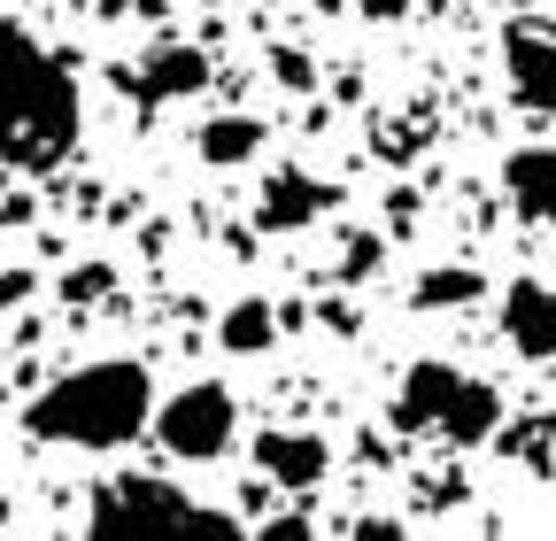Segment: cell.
Listing matches in <instances>:
<instances>
[{
    "mask_svg": "<svg viewBox=\"0 0 556 541\" xmlns=\"http://www.w3.org/2000/svg\"><path fill=\"white\" fill-rule=\"evenodd\" d=\"M78 148V78L0 16V178H39Z\"/></svg>",
    "mask_w": 556,
    "mask_h": 541,
    "instance_id": "cell-1",
    "label": "cell"
},
{
    "mask_svg": "<svg viewBox=\"0 0 556 541\" xmlns=\"http://www.w3.org/2000/svg\"><path fill=\"white\" fill-rule=\"evenodd\" d=\"M148 411H155L148 372L109 356V364H86V372L54 379L24 411V433H39L54 449H124L139 426H148Z\"/></svg>",
    "mask_w": 556,
    "mask_h": 541,
    "instance_id": "cell-2",
    "label": "cell"
},
{
    "mask_svg": "<svg viewBox=\"0 0 556 541\" xmlns=\"http://www.w3.org/2000/svg\"><path fill=\"white\" fill-rule=\"evenodd\" d=\"M394 426L402 433H433L448 449H479L503 433V394L486 379H464L456 364H409L394 394Z\"/></svg>",
    "mask_w": 556,
    "mask_h": 541,
    "instance_id": "cell-3",
    "label": "cell"
},
{
    "mask_svg": "<svg viewBox=\"0 0 556 541\" xmlns=\"http://www.w3.org/2000/svg\"><path fill=\"white\" fill-rule=\"evenodd\" d=\"M232 433H240V402H232V387H217V379L178 387L163 411H155V449H163V456H178V464H208V456H225V449H232Z\"/></svg>",
    "mask_w": 556,
    "mask_h": 541,
    "instance_id": "cell-4",
    "label": "cell"
},
{
    "mask_svg": "<svg viewBox=\"0 0 556 541\" xmlns=\"http://www.w3.org/2000/svg\"><path fill=\"white\" fill-rule=\"evenodd\" d=\"M93 526L101 533H139V526H208V533H232L225 511L186 503V488H170V480H116V488H101L93 495Z\"/></svg>",
    "mask_w": 556,
    "mask_h": 541,
    "instance_id": "cell-5",
    "label": "cell"
},
{
    "mask_svg": "<svg viewBox=\"0 0 556 541\" xmlns=\"http://www.w3.org/2000/svg\"><path fill=\"white\" fill-rule=\"evenodd\" d=\"M255 471L278 480L287 495H309L325 471H332V441L325 433H302V426H270V433H255Z\"/></svg>",
    "mask_w": 556,
    "mask_h": 541,
    "instance_id": "cell-6",
    "label": "cell"
},
{
    "mask_svg": "<svg viewBox=\"0 0 556 541\" xmlns=\"http://www.w3.org/2000/svg\"><path fill=\"white\" fill-rule=\"evenodd\" d=\"M503 78H510V93H518L526 109L556 116V32L510 24V32H503Z\"/></svg>",
    "mask_w": 556,
    "mask_h": 541,
    "instance_id": "cell-7",
    "label": "cell"
},
{
    "mask_svg": "<svg viewBox=\"0 0 556 541\" xmlns=\"http://www.w3.org/2000/svg\"><path fill=\"white\" fill-rule=\"evenodd\" d=\"M503 341L526 364H548L556 356V287H541V279L503 287Z\"/></svg>",
    "mask_w": 556,
    "mask_h": 541,
    "instance_id": "cell-8",
    "label": "cell"
},
{
    "mask_svg": "<svg viewBox=\"0 0 556 541\" xmlns=\"http://www.w3.org/2000/svg\"><path fill=\"white\" fill-rule=\"evenodd\" d=\"M325 210H332V186L309 178V171H270L263 193H255V225H263V232H302V225H317Z\"/></svg>",
    "mask_w": 556,
    "mask_h": 541,
    "instance_id": "cell-9",
    "label": "cell"
},
{
    "mask_svg": "<svg viewBox=\"0 0 556 541\" xmlns=\"http://www.w3.org/2000/svg\"><path fill=\"white\" fill-rule=\"evenodd\" d=\"M131 86L148 93V101H186V93H201L208 86V54L201 47H148L139 54V71H131Z\"/></svg>",
    "mask_w": 556,
    "mask_h": 541,
    "instance_id": "cell-10",
    "label": "cell"
},
{
    "mask_svg": "<svg viewBox=\"0 0 556 541\" xmlns=\"http://www.w3.org/2000/svg\"><path fill=\"white\" fill-rule=\"evenodd\" d=\"M503 186H510V210L526 225H548L556 232V148H518L503 163Z\"/></svg>",
    "mask_w": 556,
    "mask_h": 541,
    "instance_id": "cell-11",
    "label": "cell"
},
{
    "mask_svg": "<svg viewBox=\"0 0 556 541\" xmlns=\"http://www.w3.org/2000/svg\"><path fill=\"white\" fill-rule=\"evenodd\" d=\"M193 148H201V163H217V171H232V163H255L263 155V116H208L201 131H193Z\"/></svg>",
    "mask_w": 556,
    "mask_h": 541,
    "instance_id": "cell-12",
    "label": "cell"
},
{
    "mask_svg": "<svg viewBox=\"0 0 556 541\" xmlns=\"http://www.w3.org/2000/svg\"><path fill=\"white\" fill-rule=\"evenodd\" d=\"M270 341H278V310H270V302H255V294H248V302H232V310L217 317V349H225V356H263Z\"/></svg>",
    "mask_w": 556,
    "mask_h": 541,
    "instance_id": "cell-13",
    "label": "cell"
},
{
    "mask_svg": "<svg viewBox=\"0 0 556 541\" xmlns=\"http://www.w3.org/2000/svg\"><path fill=\"white\" fill-rule=\"evenodd\" d=\"M486 294V279H479V270L471 263H441V270H426V279H417V310H464V302H479Z\"/></svg>",
    "mask_w": 556,
    "mask_h": 541,
    "instance_id": "cell-14",
    "label": "cell"
},
{
    "mask_svg": "<svg viewBox=\"0 0 556 541\" xmlns=\"http://www.w3.org/2000/svg\"><path fill=\"white\" fill-rule=\"evenodd\" d=\"M116 287V270L109 263H78V270H62V302H101Z\"/></svg>",
    "mask_w": 556,
    "mask_h": 541,
    "instance_id": "cell-15",
    "label": "cell"
},
{
    "mask_svg": "<svg viewBox=\"0 0 556 541\" xmlns=\"http://www.w3.org/2000/svg\"><path fill=\"white\" fill-rule=\"evenodd\" d=\"M270 78L287 86V93H309V86H317V71H309L302 47H270Z\"/></svg>",
    "mask_w": 556,
    "mask_h": 541,
    "instance_id": "cell-16",
    "label": "cell"
},
{
    "mask_svg": "<svg viewBox=\"0 0 556 541\" xmlns=\"http://www.w3.org/2000/svg\"><path fill=\"white\" fill-rule=\"evenodd\" d=\"M364 270H379V240H371V232H356V240H348V263H340V279H364Z\"/></svg>",
    "mask_w": 556,
    "mask_h": 541,
    "instance_id": "cell-17",
    "label": "cell"
},
{
    "mask_svg": "<svg viewBox=\"0 0 556 541\" xmlns=\"http://www.w3.org/2000/svg\"><path fill=\"white\" fill-rule=\"evenodd\" d=\"M348 9H356V16H371V24H394V16L409 9V0H348Z\"/></svg>",
    "mask_w": 556,
    "mask_h": 541,
    "instance_id": "cell-18",
    "label": "cell"
},
{
    "mask_svg": "<svg viewBox=\"0 0 556 541\" xmlns=\"http://www.w3.org/2000/svg\"><path fill=\"white\" fill-rule=\"evenodd\" d=\"M24 294H31V270H9V279H0V310L24 302Z\"/></svg>",
    "mask_w": 556,
    "mask_h": 541,
    "instance_id": "cell-19",
    "label": "cell"
},
{
    "mask_svg": "<svg viewBox=\"0 0 556 541\" xmlns=\"http://www.w3.org/2000/svg\"><path fill=\"white\" fill-rule=\"evenodd\" d=\"M9 518H16V511H9V495H0V533H9Z\"/></svg>",
    "mask_w": 556,
    "mask_h": 541,
    "instance_id": "cell-20",
    "label": "cell"
},
{
    "mask_svg": "<svg viewBox=\"0 0 556 541\" xmlns=\"http://www.w3.org/2000/svg\"><path fill=\"white\" fill-rule=\"evenodd\" d=\"M208 9H217V0H208Z\"/></svg>",
    "mask_w": 556,
    "mask_h": 541,
    "instance_id": "cell-21",
    "label": "cell"
}]
</instances>
